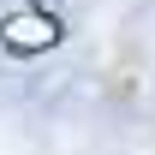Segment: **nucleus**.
Here are the masks:
<instances>
[{
    "mask_svg": "<svg viewBox=\"0 0 155 155\" xmlns=\"http://www.w3.org/2000/svg\"><path fill=\"white\" fill-rule=\"evenodd\" d=\"M54 42V18H36V12H24V18L6 24V48H48Z\"/></svg>",
    "mask_w": 155,
    "mask_h": 155,
    "instance_id": "f257e3e1",
    "label": "nucleus"
}]
</instances>
